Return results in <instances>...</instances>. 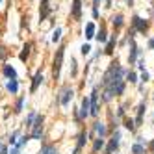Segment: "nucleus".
<instances>
[{
	"instance_id": "f257e3e1",
	"label": "nucleus",
	"mask_w": 154,
	"mask_h": 154,
	"mask_svg": "<svg viewBox=\"0 0 154 154\" xmlns=\"http://www.w3.org/2000/svg\"><path fill=\"white\" fill-rule=\"evenodd\" d=\"M123 74H124V69L121 65L111 63L110 69L106 71V74H104V78H102V86L106 87V86H110V82H113V80H123Z\"/></svg>"
},
{
	"instance_id": "f03ea898",
	"label": "nucleus",
	"mask_w": 154,
	"mask_h": 154,
	"mask_svg": "<svg viewBox=\"0 0 154 154\" xmlns=\"http://www.w3.org/2000/svg\"><path fill=\"white\" fill-rule=\"evenodd\" d=\"M63 50H65V48H58V52H56V58H54V67H52L54 78H58V76H60L61 63H63Z\"/></svg>"
},
{
	"instance_id": "7ed1b4c3",
	"label": "nucleus",
	"mask_w": 154,
	"mask_h": 154,
	"mask_svg": "<svg viewBox=\"0 0 154 154\" xmlns=\"http://www.w3.org/2000/svg\"><path fill=\"white\" fill-rule=\"evenodd\" d=\"M32 137L33 139H39L41 137V132H43V117L41 115H36V119H33L32 123Z\"/></svg>"
},
{
	"instance_id": "20e7f679",
	"label": "nucleus",
	"mask_w": 154,
	"mask_h": 154,
	"mask_svg": "<svg viewBox=\"0 0 154 154\" xmlns=\"http://www.w3.org/2000/svg\"><path fill=\"white\" fill-rule=\"evenodd\" d=\"M73 89L71 87H61V91H60V104H61V106H67V104L69 102H71V99H73Z\"/></svg>"
},
{
	"instance_id": "39448f33",
	"label": "nucleus",
	"mask_w": 154,
	"mask_h": 154,
	"mask_svg": "<svg viewBox=\"0 0 154 154\" xmlns=\"http://www.w3.org/2000/svg\"><path fill=\"white\" fill-rule=\"evenodd\" d=\"M89 115H99V93L93 91L91 93V99H89Z\"/></svg>"
},
{
	"instance_id": "423d86ee",
	"label": "nucleus",
	"mask_w": 154,
	"mask_h": 154,
	"mask_svg": "<svg viewBox=\"0 0 154 154\" xmlns=\"http://www.w3.org/2000/svg\"><path fill=\"white\" fill-rule=\"evenodd\" d=\"M132 26H134V30L136 32H145L147 30V28H149V24H147V20H143L141 17H134V19H132Z\"/></svg>"
},
{
	"instance_id": "0eeeda50",
	"label": "nucleus",
	"mask_w": 154,
	"mask_h": 154,
	"mask_svg": "<svg viewBox=\"0 0 154 154\" xmlns=\"http://www.w3.org/2000/svg\"><path fill=\"white\" fill-rule=\"evenodd\" d=\"M119 141H121V134L115 132V136L110 139V145H108V149H106V154H113V150L119 149Z\"/></svg>"
},
{
	"instance_id": "6e6552de",
	"label": "nucleus",
	"mask_w": 154,
	"mask_h": 154,
	"mask_svg": "<svg viewBox=\"0 0 154 154\" xmlns=\"http://www.w3.org/2000/svg\"><path fill=\"white\" fill-rule=\"evenodd\" d=\"M82 2L80 0H73V19L74 20H80L82 19Z\"/></svg>"
},
{
	"instance_id": "1a4fd4ad",
	"label": "nucleus",
	"mask_w": 154,
	"mask_h": 154,
	"mask_svg": "<svg viewBox=\"0 0 154 154\" xmlns=\"http://www.w3.org/2000/svg\"><path fill=\"white\" fill-rule=\"evenodd\" d=\"M48 13H50V6H48V0H43L41 2V8H39V19L45 20L48 17Z\"/></svg>"
},
{
	"instance_id": "9d476101",
	"label": "nucleus",
	"mask_w": 154,
	"mask_h": 154,
	"mask_svg": "<svg viewBox=\"0 0 154 154\" xmlns=\"http://www.w3.org/2000/svg\"><path fill=\"white\" fill-rule=\"evenodd\" d=\"M80 110H82V111H80L78 117H80V119H86V117L89 115V99H87V97L82 100V108H80Z\"/></svg>"
},
{
	"instance_id": "9b49d317",
	"label": "nucleus",
	"mask_w": 154,
	"mask_h": 154,
	"mask_svg": "<svg viewBox=\"0 0 154 154\" xmlns=\"http://www.w3.org/2000/svg\"><path fill=\"white\" fill-rule=\"evenodd\" d=\"M41 82H43V73L39 71V73H37L36 76H33V82H32V89H30L32 93H36V91H37V87H39V84H41Z\"/></svg>"
},
{
	"instance_id": "f8f14e48",
	"label": "nucleus",
	"mask_w": 154,
	"mask_h": 154,
	"mask_svg": "<svg viewBox=\"0 0 154 154\" xmlns=\"http://www.w3.org/2000/svg\"><path fill=\"white\" fill-rule=\"evenodd\" d=\"M86 141H87V134H86V132H82V134L78 136V145H76L74 154H78V152H80V149H82L84 145H86Z\"/></svg>"
},
{
	"instance_id": "ddd939ff",
	"label": "nucleus",
	"mask_w": 154,
	"mask_h": 154,
	"mask_svg": "<svg viewBox=\"0 0 154 154\" xmlns=\"http://www.w3.org/2000/svg\"><path fill=\"white\" fill-rule=\"evenodd\" d=\"M4 74L8 76L9 80H17V73H15V69L9 67V65H6V67H4Z\"/></svg>"
},
{
	"instance_id": "4468645a",
	"label": "nucleus",
	"mask_w": 154,
	"mask_h": 154,
	"mask_svg": "<svg viewBox=\"0 0 154 154\" xmlns=\"http://www.w3.org/2000/svg\"><path fill=\"white\" fill-rule=\"evenodd\" d=\"M137 54H139V50H137V46H136V43H132V48H130V54H128V61H130V63H134V61H136V58H137Z\"/></svg>"
},
{
	"instance_id": "2eb2a0df",
	"label": "nucleus",
	"mask_w": 154,
	"mask_h": 154,
	"mask_svg": "<svg viewBox=\"0 0 154 154\" xmlns=\"http://www.w3.org/2000/svg\"><path fill=\"white\" fill-rule=\"evenodd\" d=\"M93 37H95V24L87 23V26H86V39H93Z\"/></svg>"
},
{
	"instance_id": "dca6fc26",
	"label": "nucleus",
	"mask_w": 154,
	"mask_h": 154,
	"mask_svg": "<svg viewBox=\"0 0 154 154\" xmlns=\"http://www.w3.org/2000/svg\"><path fill=\"white\" fill-rule=\"evenodd\" d=\"M95 132H97L99 137H104L106 136V126H104L102 123H95Z\"/></svg>"
},
{
	"instance_id": "f3484780",
	"label": "nucleus",
	"mask_w": 154,
	"mask_h": 154,
	"mask_svg": "<svg viewBox=\"0 0 154 154\" xmlns=\"http://www.w3.org/2000/svg\"><path fill=\"white\" fill-rule=\"evenodd\" d=\"M111 24H113L115 28H121V26H123V15H121V13L113 15V19H111Z\"/></svg>"
},
{
	"instance_id": "a211bd4d",
	"label": "nucleus",
	"mask_w": 154,
	"mask_h": 154,
	"mask_svg": "<svg viewBox=\"0 0 154 154\" xmlns=\"http://www.w3.org/2000/svg\"><path fill=\"white\" fill-rule=\"evenodd\" d=\"M132 154H147V150H145V147L141 143H136L132 147Z\"/></svg>"
},
{
	"instance_id": "6ab92c4d",
	"label": "nucleus",
	"mask_w": 154,
	"mask_h": 154,
	"mask_svg": "<svg viewBox=\"0 0 154 154\" xmlns=\"http://www.w3.org/2000/svg\"><path fill=\"white\" fill-rule=\"evenodd\" d=\"M28 56H30V43H26L24 48H23V52H20V61H26Z\"/></svg>"
},
{
	"instance_id": "aec40b11",
	"label": "nucleus",
	"mask_w": 154,
	"mask_h": 154,
	"mask_svg": "<svg viewBox=\"0 0 154 154\" xmlns=\"http://www.w3.org/2000/svg\"><path fill=\"white\" fill-rule=\"evenodd\" d=\"M102 147H104V137H97V139H95V145H93V150L99 152Z\"/></svg>"
},
{
	"instance_id": "412c9836",
	"label": "nucleus",
	"mask_w": 154,
	"mask_h": 154,
	"mask_svg": "<svg viewBox=\"0 0 154 154\" xmlns=\"http://www.w3.org/2000/svg\"><path fill=\"white\" fill-rule=\"evenodd\" d=\"M17 89H19L17 80H9V82H8V91H11V93H17Z\"/></svg>"
},
{
	"instance_id": "4be33fe9",
	"label": "nucleus",
	"mask_w": 154,
	"mask_h": 154,
	"mask_svg": "<svg viewBox=\"0 0 154 154\" xmlns=\"http://www.w3.org/2000/svg\"><path fill=\"white\" fill-rule=\"evenodd\" d=\"M41 154H58V150H56L54 147L46 145V147H43V149H41Z\"/></svg>"
},
{
	"instance_id": "5701e85b",
	"label": "nucleus",
	"mask_w": 154,
	"mask_h": 154,
	"mask_svg": "<svg viewBox=\"0 0 154 154\" xmlns=\"http://www.w3.org/2000/svg\"><path fill=\"white\" fill-rule=\"evenodd\" d=\"M143 111H145V104H139V108H137V124H141V121H143Z\"/></svg>"
},
{
	"instance_id": "b1692460",
	"label": "nucleus",
	"mask_w": 154,
	"mask_h": 154,
	"mask_svg": "<svg viewBox=\"0 0 154 154\" xmlns=\"http://www.w3.org/2000/svg\"><path fill=\"white\" fill-rule=\"evenodd\" d=\"M97 41H99V43H104V41H106V30H104V28H100V32L97 33Z\"/></svg>"
},
{
	"instance_id": "393cba45",
	"label": "nucleus",
	"mask_w": 154,
	"mask_h": 154,
	"mask_svg": "<svg viewBox=\"0 0 154 154\" xmlns=\"http://www.w3.org/2000/svg\"><path fill=\"white\" fill-rule=\"evenodd\" d=\"M60 37H61V28H56L54 33H52V41L56 43V41H60Z\"/></svg>"
},
{
	"instance_id": "a878e982",
	"label": "nucleus",
	"mask_w": 154,
	"mask_h": 154,
	"mask_svg": "<svg viewBox=\"0 0 154 154\" xmlns=\"http://www.w3.org/2000/svg\"><path fill=\"white\" fill-rule=\"evenodd\" d=\"M113 46H115V37L110 39V43H108V46H106V54H111V52H113Z\"/></svg>"
},
{
	"instance_id": "bb28decb",
	"label": "nucleus",
	"mask_w": 154,
	"mask_h": 154,
	"mask_svg": "<svg viewBox=\"0 0 154 154\" xmlns=\"http://www.w3.org/2000/svg\"><path fill=\"white\" fill-rule=\"evenodd\" d=\"M124 126L128 130H134V121H132V119H126V121H124Z\"/></svg>"
},
{
	"instance_id": "cd10ccee",
	"label": "nucleus",
	"mask_w": 154,
	"mask_h": 154,
	"mask_svg": "<svg viewBox=\"0 0 154 154\" xmlns=\"http://www.w3.org/2000/svg\"><path fill=\"white\" fill-rule=\"evenodd\" d=\"M126 78H128L132 84H134V82H137V76H136V73H128V74H126Z\"/></svg>"
},
{
	"instance_id": "c85d7f7f",
	"label": "nucleus",
	"mask_w": 154,
	"mask_h": 154,
	"mask_svg": "<svg viewBox=\"0 0 154 154\" xmlns=\"http://www.w3.org/2000/svg\"><path fill=\"white\" fill-rule=\"evenodd\" d=\"M89 52H91V46H89V45H84V46H82V54L86 56V54H89Z\"/></svg>"
},
{
	"instance_id": "c756f323",
	"label": "nucleus",
	"mask_w": 154,
	"mask_h": 154,
	"mask_svg": "<svg viewBox=\"0 0 154 154\" xmlns=\"http://www.w3.org/2000/svg\"><path fill=\"white\" fill-rule=\"evenodd\" d=\"M23 104H24V99H19V102H17V110H15V111H20V110H23Z\"/></svg>"
},
{
	"instance_id": "7c9ffc66",
	"label": "nucleus",
	"mask_w": 154,
	"mask_h": 154,
	"mask_svg": "<svg viewBox=\"0 0 154 154\" xmlns=\"http://www.w3.org/2000/svg\"><path fill=\"white\" fill-rule=\"evenodd\" d=\"M141 80H143V82L149 80V73H143V74H141Z\"/></svg>"
},
{
	"instance_id": "2f4dec72",
	"label": "nucleus",
	"mask_w": 154,
	"mask_h": 154,
	"mask_svg": "<svg viewBox=\"0 0 154 154\" xmlns=\"http://www.w3.org/2000/svg\"><path fill=\"white\" fill-rule=\"evenodd\" d=\"M93 17H95V19L99 17V8H93Z\"/></svg>"
},
{
	"instance_id": "473e14b6",
	"label": "nucleus",
	"mask_w": 154,
	"mask_h": 154,
	"mask_svg": "<svg viewBox=\"0 0 154 154\" xmlns=\"http://www.w3.org/2000/svg\"><path fill=\"white\" fill-rule=\"evenodd\" d=\"M4 56H6V52H4V48L0 46V58H4Z\"/></svg>"
},
{
	"instance_id": "72a5a7b5",
	"label": "nucleus",
	"mask_w": 154,
	"mask_h": 154,
	"mask_svg": "<svg viewBox=\"0 0 154 154\" xmlns=\"http://www.w3.org/2000/svg\"><path fill=\"white\" fill-rule=\"evenodd\" d=\"M149 46H150V48H154V39H150V41H149Z\"/></svg>"
},
{
	"instance_id": "f704fd0d",
	"label": "nucleus",
	"mask_w": 154,
	"mask_h": 154,
	"mask_svg": "<svg viewBox=\"0 0 154 154\" xmlns=\"http://www.w3.org/2000/svg\"><path fill=\"white\" fill-rule=\"evenodd\" d=\"M0 154H8V149H0Z\"/></svg>"
},
{
	"instance_id": "c9c22d12",
	"label": "nucleus",
	"mask_w": 154,
	"mask_h": 154,
	"mask_svg": "<svg viewBox=\"0 0 154 154\" xmlns=\"http://www.w3.org/2000/svg\"><path fill=\"white\" fill-rule=\"evenodd\" d=\"M106 8H111V0H106Z\"/></svg>"
},
{
	"instance_id": "e433bc0d",
	"label": "nucleus",
	"mask_w": 154,
	"mask_h": 154,
	"mask_svg": "<svg viewBox=\"0 0 154 154\" xmlns=\"http://www.w3.org/2000/svg\"><path fill=\"white\" fill-rule=\"evenodd\" d=\"M11 154H19V149H13V150H11Z\"/></svg>"
},
{
	"instance_id": "4c0bfd02",
	"label": "nucleus",
	"mask_w": 154,
	"mask_h": 154,
	"mask_svg": "<svg viewBox=\"0 0 154 154\" xmlns=\"http://www.w3.org/2000/svg\"><path fill=\"white\" fill-rule=\"evenodd\" d=\"M99 2H100V0H93V4H95V8H97V6H99Z\"/></svg>"
},
{
	"instance_id": "58836bf2",
	"label": "nucleus",
	"mask_w": 154,
	"mask_h": 154,
	"mask_svg": "<svg viewBox=\"0 0 154 154\" xmlns=\"http://www.w3.org/2000/svg\"><path fill=\"white\" fill-rule=\"evenodd\" d=\"M149 147H150V150H154V141H152V143H150Z\"/></svg>"
}]
</instances>
